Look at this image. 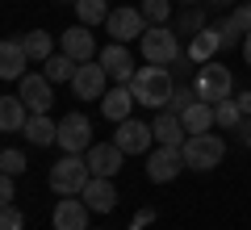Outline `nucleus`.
Wrapping results in <instances>:
<instances>
[{
	"label": "nucleus",
	"instance_id": "f257e3e1",
	"mask_svg": "<svg viewBox=\"0 0 251 230\" xmlns=\"http://www.w3.org/2000/svg\"><path fill=\"white\" fill-rule=\"evenodd\" d=\"M130 88H134V101H138V105H147V109H168L172 92H176V88H172L168 67H159V63L138 67L134 80H130Z\"/></svg>",
	"mask_w": 251,
	"mask_h": 230
},
{
	"label": "nucleus",
	"instance_id": "f03ea898",
	"mask_svg": "<svg viewBox=\"0 0 251 230\" xmlns=\"http://www.w3.org/2000/svg\"><path fill=\"white\" fill-rule=\"evenodd\" d=\"M88 180H92V168H88L84 155H63V159L50 168V188L59 197H80Z\"/></svg>",
	"mask_w": 251,
	"mask_h": 230
},
{
	"label": "nucleus",
	"instance_id": "7ed1b4c3",
	"mask_svg": "<svg viewBox=\"0 0 251 230\" xmlns=\"http://www.w3.org/2000/svg\"><path fill=\"white\" fill-rule=\"evenodd\" d=\"M180 151H184V163H188L193 172H209V168L222 163L226 138H222V134H188Z\"/></svg>",
	"mask_w": 251,
	"mask_h": 230
},
{
	"label": "nucleus",
	"instance_id": "20e7f679",
	"mask_svg": "<svg viewBox=\"0 0 251 230\" xmlns=\"http://www.w3.org/2000/svg\"><path fill=\"white\" fill-rule=\"evenodd\" d=\"M193 92H197V101H209V105H222V101H230L234 92V80H230V71L222 67V63H201L197 71V84H193Z\"/></svg>",
	"mask_w": 251,
	"mask_h": 230
},
{
	"label": "nucleus",
	"instance_id": "39448f33",
	"mask_svg": "<svg viewBox=\"0 0 251 230\" xmlns=\"http://www.w3.org/2000/svg\"><path fill=\"white\" fill-rule=\"evenodd\" d=\"M143 54H147V63H159V67H168V63H176L180 59V38H176V29H168V26H151L143 38Z\"/></svg>",
	"mask_w": 251,
	"mask_h": 230
},
{
	"label": "nucleus",
	"instance_id": "423d86ee",
	"mask_svg": "<svg viewBox=\"0 0 251 230\" xmlns=\"http://www.w3.org/2000/svg\"><path fill=\"white\" fill-rule=\"evenodd\" d=\"M59 147H63V155H84L92 147V122L84 113L59 117Z\"/></svg>",
	"mask_w": 251,
	"mask_h": 230
},
{
	"label": "nucleus",
	"instance_id": "0eeeda50",
	"mask_svg": "<svg viewBox=\"0 0 251 230\" xmlns=\"http://www.w3.org/2000/svg\"><path fill=\"white\" fill-rule=\"evenodd\" d=\"M147 17H143V9H113L109 13V21H105V34L113 38V42H134V38H143L147 34Z\"/></svg>",
	"mask_w": 251,
	"mask_h": 230
},
{
	"label": "nucleus",
	"instance_id": "6e6552de",
	"mask_svg": "<svg viewBox=\"0 0 251 230\" xmlns=\"http://www.w3.org/2000/svg\"><path fill=\"white\" fill-rule=\"evenodd\" d=\"M184 168H188V163H184V151H180V147H159V151H151V155H147V176H151L155 184L176 180Z\"/></svg>",
	"mask_w": 251,
	"mask_h": 230
},
{
	"label": "nucleus",
	"instance_id": "1a4fd4ad",
	"mask_svg": "<svg viewBox=\"0 0 251 230\" xmlns=\"http://www.w3.org/2000/svg\"><path fill=\"white\" fill-rule=\"evenodd\" d=\"M113 142L126 151V155H147L151 142H155V130H151L147 122H138V117H126V122H117Z\"/></svg>",
	"mask_w": 251,
	"mask_h": 230
},
{
	"label": "nucleus",
	"instance_id": "9d476101",
	"mask_svg": "<svg viewBox=\"0 0 251 230\" xmlns=\"http://www.w3.org/2000/svg\"><path fill=\"white\" fill-rule=\"evenodd\" d=\"M17 84H21L17 97L25 101L29 113H50V105H54V92H50V88H54V84L46 80V76H34V71H25Z\"/></svg>",
	"mask_w": 251,
	"mask_h": 230
},
{
	"label": "nucleus",
	"instance_id": "9b49d317",
	"mask_svg": "<svg viewBox=\"0 0 251 230\" xmlns=\"http://www.w3.org/2000/svg\"><path fill=\"white\" fill-rule=\"evenodd\" d=\"M59 51L63 54H72L75 63H92L97 59V34H92L88 26H72V29H63L59 34Z\"/></svg>",
	"mask_w": 251,
	"mask_h": 230
},
{
	"label": "nucleus",
	"instance_id": "f8f14e48",
	"mask_svg": "<svg viewBox=\"0 0 251 230\" xmlns=\"http://www.w3.org/2000/svg\"><path fill=\"white\" fill-rule=\"evenodd\" d=\"M84 159H88L92 176H109L113 180L117 172H122V163H126V151L117 147V142H92V147L84 151Z\"/></svg>",
	"mask_w": 251,
	"mask_h": 230
},
{
	"label": "nucleus",
	"instance_id": "ddd939ff",
	"mask_svg": "<svg viewBox=\"0 0 251 230\" xmlns=\"http://www.w3.org/2000/svg\"><path fill=\"white\" fill-rule=\"evenodd\" d=\"M105 84H109V71L100 63H80V71H75V80H72V92L80 101H100L109 92Z\"/></svg>",
	"mask_w": 251,
	"mask_h": 230
},
{
	"label": "nucleus",
	"instance_id": "4468645a",
	"mask_svg": "<svg viewBox=\"0 0 251 230\" xmlns=\"http://www.w3.org/2000/svg\"><path fill=\"white\" fill-rule=\"evenodd\" d=\"M97 63L109 71V80H117V84H130V80H134V71H138L134 59H130V51H126V42H109L105 51L97 54Z\"/></svg>",
	"mask_w": 251,
	"mask_h": 230
},
{
	"label": "nucleus",
	"instance_id": "2eb2a0df",
	"mask_svg": "<svg viewBox=\"0 0 251 230\" xmlns=\"http://www.w3.org/2000/svg\"><path fill=\"white\" fill-rule=\"evenodd\" d=\"M54 230H88V205H84V197H63L54 205Z\"/></svg>",
	"mask_w": 251,
	"mask_h": 230
},
{
	"label": "nucleus",
	"instance_id": "dca6fc26",
	"mask_svg": "<svg viewBox=\"0 0 251 230\" xmlns=\"http://www.w3.org/2000/svg\"><path fill=\"white\" fill-rule=\"evenodd\" d=\"M25 63H29V54H25V42L21 38H4L0 42V76L4 80H21L25 76Z\"/></svg>",
	"mask_w": 251,
	"mask_h": 230
},
{
	"label": "nucleus",
	"instance_id": "f3484780",
	"mask_svg": "<svg viewBox=\"0 0 251 230\" xmlns=\"http://www.w3.org/2000/svg\"><path fill=\"white\" fill-rule=\"evenodd\" d=\"M151 130H155V142H159V147H184V138H188L180 113H172V109H159V117L151 122Z\"/></svg>",
	"mask_w": 251,
	"mask_h": 230
},
{
	"label": "nucleus",
	"instance_id": "a211bd4d",
	"mask_svg": "<svg viewBox=\"0 0 251 230\" xmlns=\"http://www.w3.org/2000/svg\"><path fill=\"white\" fill-rule=\"evenodd\" d=\"M84 205H88V209H97V213H109L117 205V188H113V180L109 176H92L88 184H84Z\"/></svg>",
	"mask_w": 251,
	"mask_h": 230
},
{
	"label": "nucleus",
	"instance_id": "6ab92c4d",
	"mask_svg": "<svg viewBox=\"0 0 251 230\" xmlns=\"http://www.w3.org/2000/svg\"><path fill=\"white\" fill-rule=\"evenodd\" d=\"M134 105L138 101H134V88H130V84H117V88H109L105 97H100V113H105L109 122H126Z\"/></svg>",
	"mask_w": 251,
	"mask_h": 230
},
{
	"label": "nucleus",
	"instance_id": "aec40b11",
	"mask_svg": "<svg viewBox=\"0 0 251 230\" xmlns=\"http://www.w3.org/2000/svg\"><path fill=\"white\" fill-rule=\"evenodd\" d=\"M218 46H222V29H214V26H205L201 34H193L188 38V63H209L218 54Z\"/></svg>",
	"mask_w": 251,
	"mask_h": 230
},
{
	"label": "nucleus",
	"instance_id": "412c9836",
	"mask_svg": "<svg viewBox=\"0 0 251 230\" xmlns=\"http://www.w3.org/2000/svg\"><path fill=\"white\" fill-rule=\"evenodd\" d=\"M180 122H184L188 134H209V130L218 126V113H214V105H209V101H193V105L180 113Z\"/></svg>",
	"mask_w": 251,
	"mask_h": 230
},
{
	"label": "nucleus",
	"instance_id": "4be33fe9",
	"mask_svg": "<svg viewBox=\"0 0 251 230\" xmlns=\"http://www.w3.org/2000/svg\"><path fill=\"white\" fill-rule=\"evenodd\" d=\"M218 29H222V46H234L239 38H247V34H251V0H243V4H239V9H234Z\"/></svg>",
	"mask_w": 251,
	"mask_h": 230
},
{
	"label": "nucleus",
	"instance_id": "5701e85b",
	"mask_svg": "<svg viewBox=\"0 0 251 230\" xmlns=\"http://www.w3.org/2000/svg\"><path fill=\"white\" fill-rule=\"evenodd\" d=\"M25 122H29L25 101H21V97H0V130L17 134V130H25Z\"/></svg>",
	"mask_w": 251,
	"mask_h": 230
},
{
	"label": "nucleus",
	"instance_id": "b1692460",
	"mask_svg": "<svg viewBox=\"0 0 251 230\" xmlns=\"http://www.w3.org/2000/svg\"><path fill=\"white\" fill-rule=\"evenodd\" d=\"M25 138L34 142V147H50V142H59V122H50L46 113H29Z\"/></svg>",
	"mask_w": 251,
	"mask_h": 230
},
{
	"label": "nucleus",
	"instance_id": "393cba45",
	"mask_svg": "<svg viewBox=\"0 0 251 230\" xmlns=\"http://www.w3.org/2000/svg\"><path fill=\"white\" fill-rule=\"evenodd\" d=\"M75 71H80V63H75L72 54H63V51L50 54V59L42 63V76H46L50 84H72V80H75Z\"/></svg>",
	"mask_w": 251,
	"mask_h": 230
},
{
	"label": "nucleus",
	"instance_id": "a878e982",
	"mask_svg": "<svg viewBox=\"0 0 251 230\" xmlns=\"http://www.w3.org/2000/svg\"><path fill=\"white\" fill-rule=\"evenodd\" d=\"M21 42H25V54H29L34 63H46V59L54 54V38L46 34V29H29Z\"/></svg>",
	"mask_w": 251,
	"mask_h": 230
},
{
	"label": "nucleus",
	"instance_id": "bb28decb",
	"mask_svg": "<svg viewBox=\"0 0 251 230\" xmlns=\"http://www.w3.org/2000/svg\"><path fill=\"white\" fill-rule=\"evenodd\" d=\"M109 13H113V9H109V4H105V0H80V4H75V17H80V26H105V21H109Z\"/></svg>",
	"mask_w": 251,
	"mask_h": 230
},
{
	"label": "nucleus",
	"instance_id": "cd10ccee",
	"mask_svg": "<svg viewBox=\"0 0 251 230\" xmlns=\"http://www.w3.org/2000/svg\"><path fill=\"white\" fill-rule=\"evenodd\" d=\"M201 29H205V13H201V4H188L184 13H180L176 17V34H201Z\"/></svg>",
	"mask_w": 251,
	"mask_h": 230
},
{
	"label": "nucleus",
	"instance_id": "c85d7f7f",
	"mask_svg": "<svg viewBox=\"0 0 251 230\" xmlns=\"http://www.w3.org/2000/svg\"><path fill=\"white\" fill-rule=\"evenodd\" d=\"M138 9H143V17L151 21V26H168V21H172V4H168V0H143Z\"/></svg>",
	"mask_w": 251,
	"mask_h": 230
},
{
	"label": "nucleus",
	"instance_id": "c756f323",
	"mask_svg": "<svg viewBox=\"0 0 251 230\" xmlns=\"http://www.w3.org/2000/svg\"><path fill=\"white\" fill-rule=\"evenodd\" d=\"M214 113H218V126H222V130H234V126L243 122L239 101H222V105H214Z\"/></svg>",
	"mask_w": 251,
	"mask_h": 230
},
{
	"label": "nucleus",
	"instance_id": "7c9ffc66",
	"mask_svg": "<svg viewBox=\"0 0 251 230\" xmlns=\"http://www.w3.org/2000/svg\"><path fill=\"white\" fill-rule=\"evenodd\" d=\"M0 172H4V176H21V172H29V163H25V155H21V151H0Z\"/></svg>",
	"mask_w": 251,
	"mask_h": 230
},
{
	"label": "nucleus",
	"instance_id": "2f4dec72",
	"mask_svg": "<svg viewBox=\"0 0 251 230\" xmlns=\"http://www.w3.org/2000/svg\"><path fill=\"white\" fill-rule=\"evenodd\" d=\"M25 226V218H21L17 205H4V213H0V230H21Z\"/></svg>",
	"mask_w": 251,
	"mask_h": 230
},
{
	"label": "nucleus",
	"instance_id": "473e14b6",
	"mask_svg": "<svg viewBox=\"0 0 251 230\" xmlns=\"http://www.w3.org/2000/svg\"><path fill=\"white\" fill-rule=\"evenodd\" d=\"M188 105H193V92H172V101H168V109H172V113H184Z\"/></svg>",
	"mask_w": 251,
	"mask_h": 230
},
{
	"label": "nucleus",
	"instance_id": "72a5a7b5",
	"mask_svg": "<svg viewBox=\"0 0 251 230\" xmlns=\"http://www.w3.org/2000/svg\"><path fill=\"white\" fill-rule=\"evenodd\" d=\"M0 201H4V205H13V201H17V188H13V176H4V180H0Z\"/></svg>",
	"mask_w": 251,
	"mask_h": 230
},
{
	"label": "nucleus",
	"instance_id": "f704fd0d",
	"mask_svg": "<svg viewBox=\"0 0 251 230\" xmlns=\"http://www.w3.org/2000/svg\"><path fill=\"white\" fill-rule=\"evenodd\" d=\"M151 218H155V213H151V209H143V213H138V218H134V230H143V226H147V222H151Z\"/></svg>",
	"mask_w": 251,
	"mask_h": 230
},
{
	"label": "nucleus",
	"instance_id": "c9c22d12",
	"mask_svg": "<svg viewBox=\"0 0 251 230\" xmlns=\"http://www.w3.org/2000/svg\"><path fill=\"white\" fill-rule=\"evenodd\" d=\"M234 101H239V109H243V113H251V92H239Z\"/></svg>",
	"mask_w": 251,
	"mask_h": 230
},
{
	"label": "nucleus",
	"instance_id": "e433bc0d",
	"mask_svg": "<svg viewBox=\"0 0 251 230\" xmlns=\"http://www.w3.org/2000/svg\"><path fill=\"white\" fill-rule=\"evenodd\" d=\"M243 59H247V67H251V34L243 38Z\"/></svg>",
	"mask_w": 251,
	"mask_h": 230
},
{
	"label": "nucleus",
	"instance_id": "4c0bfd02",
	"mask_svg": "<svg viewBox=\"0 0 251 230\" xmlns=\"http://www.w3.org/2000/svg\"><path fill=\"white\" fill-rule=\"evenodd\" d=\"M67 4H80V0H67Z\"/></svg>",
	"mask_w": 251,
	"mask_h": 230
},
{
	"label": "nucleus",
	"instance_id": "58836bf2",
	"mask_svg": "<svg viewBox=\"0 0 251 230\" xmlns=\"http://www.w3.org/2000/svg\"><path fill=\"white\" fill-rule=\"evenodd\" d=\"M184 4H197V0H184Z\"/></svg>",
	"mask_w": 251,
	"mask_h": 230
},
{
	"label": "nucleus",
	"instance_id": "ea45409f",
	"mask_svg": "<svg viewBox=\"0 0 251 230\" xmlns=\"http://www.w3.org/2000/svg\"><path fill=\"white\" fill-rule=\"evenodd\" d=\"M214 4H226V0H214Z\"/></svg>",
	"mask_w": 251,
	"mask_h": 230
},
{
	"label": "nucleus",
	"instance_id": "a19ab883",
	"mask_svg": "<svg viewBox=\"0 0 251 230\" xmlns=\"http://www.w3.org/2000/svg\"><path fill=\"white\" fill-rule=\"evenodd\" d=\"M247 147H251V134H247Z\"/></svg>",
	"mask_w": 251,
	"mask_h": 230
}]
</instances>
